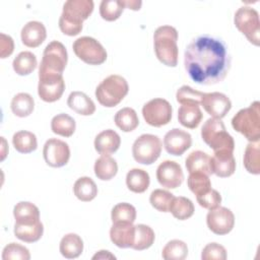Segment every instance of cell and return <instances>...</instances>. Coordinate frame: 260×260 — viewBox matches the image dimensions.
Instances as JSON below:
<instances>
[{
  "label": "cell",
  "mask_w": 260,
  "mask_h": 260,
  "mask_svg": "<svg viewBox=\"0 0 260 260\" xmlns=\"http://www.w3.org/2000/svg\"><path fill=\"white\" fill-rule=\"evenodd\" d=\"M73 192L77 199L83 202H88L93 200L98 195V187L91 178L81 177L75 181Z\"/></svg>",
  "instance_id": "cell-29"
},
{
  "label": "cell",
  "mask_w": 260,
  "mask_h": 260,
  "mask_svg": "<svg viewBox=\"0 0 260 260\" xmlns=\"http://www.w3.org/2000/svg\"><path fill=\"white\" fill-rule=\"evenodd\" d=\"M92 259H116V256H114L111 252L107 250H101L92 256Z\"/></svg>",
  "instance_id": "cell-50"
},
{
  "label": "cell",
  "mask_w": 260,
  "mask_h": 260,
  "mask_svg": "<svg viewBox=\"0 0 260 260\" xmlns=\"http://www.w3.org/2000/svg\"><path fill=\"white\" fill-rule=\"evenodd\" d=\"M204 92L193 89L189 85L181 86L176 92V100L181 105H193L199 106L203 98Z\"/></svg>",
  "instance_id": "cell-44"
},
{
  "label": "cell",
  "mask_w": 260,
  "mask_h": 260,
  "mask_svg": "<svg viewBox=\"0 0 260 260\" xmlns=\"http://www.w3.org/2000/svg\"><path fill=\"white\" fill-rule=\"evenodd\" d=\"M10 108L15 116L19 118L27 117L35 109L34 98L27 92H19L12 98Z\"/></svg>",
  "instance_id": "cell-31"
},
{
  "label": "cell",
  "mask_w": 260,
  "mask_h": 260,
  "mask_svg": "<svg viewBox=\"0 0 260 260\" xmlns=\"http://www.w3.org/2000/svg\"><path fill=\"white\" fill-rule=\"evenodd\" d=\"M205 112L212 118H223L232 108V102L222 92H206L203 94L201 104Z\"/></svg>",
  "instance_id": "cell-16"
},
{
  "label": "cell",
  "mask_w": 260,
  "mask_h": 260,
  "mask_svg": "<svg viewBox=\"0 0 260 260\" xmlns=\"http://www.w3.org/2000/svg\"><path fill=\"white\" fill-rule=\"evenodd\" d=\"M128 91L129 85L126 79L121 75L112 74L96 86L94 93L98 102L102 106L113 108L123 101Z\"/></svg>",
  "instance_id": "cell-5"
},
{
  "label": "cell",
  "mask_w": 260,
  "mask_h": 260,
  "mask_svg": "<svg viewBox=\"0 0 260 260\" xmlns=\"http://www.w3.org/2000/svg\"><path fill=\"white\" fill-rule=\"evenodd\" d=\"M202 260H225L226 250L223 246L217 243L207 244L201 253Z\"/></svg>",
  "instance_id": "cell-47"
},
{
  "label": "cell",
  "mask_w": 260,
  "mask_h": 260,
  "mask_svg": "<svg viewBox=\"0 0 260 260\" xmlns=\"http://www.w3.org/2000/svg\"><path fill=\"white\" fill-rule=\"evenodd\" d=\"M125 8H129L131 10H139L141 8L142 2L140 0H122Z\"/></svg>",
  "instance_id": "cell-49"
},
{
  "label": "cell",
  "mask_w": 260,
  "mask_h": 260,
  "mask_svg": "<svg viewBox=\"0 0 260 260\" xmlns=\"http://www.w3.org/2000/svg\"><path fill=\"white\" fill-rule=\"evenodd\" d=\"M59 250L61 255L67 259L77 258L83 251V241L77 234H67L61 239Z\"/></svg>",
  "instance_id": "cell-25"
},
{
  "label": "cell",
  "mask_w": 260,
  "mask_h": 260,
  "mask_svg": "<svg viewBox=\"0 0 260 260\" xmlns=\"http://www.w3.org/2000/svg\"><path fill=\"white\" fill-rule=\"evenodd\" d=\"M3 260H29L30 254L26 247L18 243H10L6 245L2 252Z\"/></svg>",
  "instance_id": "cell-45"
},
{
  "label": "cell",
  "mask_w": 260,
  "mask_h": 260,
  "mask_svg": "<svg viewBox=\"0 0 260 260\" xmlns=\"http://www.w3.org/2000/svg\"><path fill=\"white\" fill-rule=\"evenodd\" d=\"M47 30L43 22L31 20L23 25L20 32L21 42L28 48H37L46 40Z\"/></svg>",
  "instance_id": "cell-19"
},
{
  "label": "cell",
  "mask_w": 260,
  "mask_h": 260,
  "mask_svg": "<svg viewBox=\"0 0 260 260\" xmlns=\"http://www.w3.org/2000/svg\"><path fill=\"white\" fill-rule=\"evenodd\" d=\"M195 211L193 202L184 196L174 197L170 207V211L173 216L179 220H185L190 218Z\"/></svg>",
  "instance_id": "cell-37"
},
{
  "label": "cell",
  "mask_w": 260,
  "mask_h": 260,
  "mask_svg": "<svg viewBox=\"0 0 260 260\" xmlns=\"http://www.w3.org/2000/svg\"><path fill=\"white\" fill-rule=\"evenodd\" d=\"M206 223L213 234L219 236L226 235L235 225V215L231 209L218 206L208 211L206 215Z\"/></svg>",
  "instance_id": "cell-14"
},
{
  "label": "cell",
  "mask_w": 260,
  "mask_h": 260,
  "mask_svg": "<svg viewBox=\"0 0 260 260\" xmlns=\"http://www.w3.org/2000/svg\"><path fill=\"white\" fill-rule=\"evenodd\" d=\"M234 151L218 150L214 151L212 160V170L219 178H228L236 171V159L233 154Z\"/></svg>",
  "instance_id": "cell-20"
},
{
  "label": "cell",
  "mask_w": 260,
  "mask_h": 260,
  "mask_svg": "<svg viewBox=\"0 0 260 260\" xmlns=\"http://www.w3.org/2000/svg\"><path fill=\"white\" fill-rule=\"evenodd\" d=\"M196 200L201 207L211 210V209H214V208L220 206L221 196L218 191L210 188L208 191L204 192L203 194L197 195Z\"/></svg>",
  "instance_id": "cell-46"
},
{
  "label": "cell",
  "mask_w": 260,
  "mask_h": 260,
  "mask_svg": "<svg viewBox=\"0 0 260 260\" xmlns=\"http://www.w3.org/2000/svg\"><path fill=\"white\" fill-rule=\"evenodd\" d=\"M136 218V209L135 207L127 202H122L116 204L111 212V219L113 222L118 221H127L134 222Z\"/></svg>",
  "instance_id": "cell-42"
},
{
  "label": "cell",
  "mask_w": 260,
  "mask_h": 260,
  "mask_svg": "<svg viewBox=\"0 0 260 260\" xmlns=\"http://www.w3.org/2000/svg\"><path fill=\"white\" fill-rule=\"evenodd\" d=\"M201 137L202 140L213 149V151H234L235 149L234 138L230 133H228L225 126L220 119L209 118L206 120L201 128Z\"/></svg>",
  "instance_id": "cell-6"
},
{
  "label": "cell",
  "mask_w": 260,
  "mask_h": 260,
  "mask_svg": "<svg viewBox=\"0 0 260 260\" xmlns=\"http://www.w3.org/2000/svg\"><path fill=\"white\" fill-rule=\"evenodd\" d=\"M65 90V81L62 74L39 75L38 94L46 103H54L62 96Z\"/></svg>",
  "instance_id": "cell-12"
},
{
  "label": "cell",
  "mask_w": 260,
  "mask_h": 260,
  "mask_svg": "<svg viewBox=\"0 0 260 260\" xmlns=\"http://www.w3.org/2000/svg\"><path fill=\"white\" fill-rule=\"evenodd\" d=\"M94 175L102 181L113 179L118 172V165L111 155H102L94 162Z\"/></svg>",
  "instance_id": "cell-30"
},
{
  "label": "cell",
  "mask_w": 260,
  "mask_h": 260,
  "mask_svg": "<svg viewBox=\"0 0 260 260\" xmlns=\"http://www.w3.org/2000/svg\"><path fill=\"white\" fill-rule=\"evenodd\" d=\"M124 8L122 0H103L100 4V14L103 19L114 21L121 16Z\"/></svg>",
  "instance_id": "cell-40"
},
{
  "label": "cell",
  "mask_w": 260,
  "mask_h": 260,
  "mask_svg": "<svg viewBox=\"0 0 260 260\" xmlns=\"http://www.w3.org/2000/svg\"><path fill=\"white\" fill-rule=\"evenodd\" d=\"M260 144L257 142H250L244 153V167L250 174H260Z\"/></svg>",
  "instance_id": "cell-38"
},
{
  "label": "cell",
  "mask_w": 260,
  "mask_h": 260,
  "mask_svg": "<svg viewBox=\"0 0 260 260\" xmlns=\"http://www.w3.org/2000/svg\"><path fill=\"white\" fill-rule=\"evenodd\" d=\"M68 61V54L65 46L59 41L49 43L44 52L39 68V75L62 74Z\"/></svg>",
  "instance_id": "cell-7"
},
{
  "label": "cell",
  "mask_w": 260,
  "mask_h": 260,
  "mask_svg": "<svg viewBox=\"0 0 260 260\" xmlns=\"http://www.w3.org/2000/svg\"><path fill=\"white\" fill-rule=\"evenodd\" d=\"M14 236L22 242L35 243L38 242L44 234V225L40 220L32 224H18L14 223Z\"/></svg>",
  "instance_id": "cell-27"
},
{
  "label": "cell",
  "mask_w": 260,
  "mask_h": 260,
  "mask_svg": "<svg viewBox=\"0 0 260 260\" xmlns=\"http://www.w3.org/2000/svg\"><path fill=\"white\" fill-rule=\"evenodd\" d=\"M121 144L120 135L112 130L107 129L100 132L94 138V148L102 155H110L116 152Z\"/></svg>",
  "instance_id": "cell-21"
},
{
  "label": "cell",
  "mask_w": 260,
  "mask_h": 260,
  "mask_svg": "<svg viewBox=\"0 0 260 260\" xmlns=\"http://www.w3.org/2000/svg\"><path fill=\"white\" fill-rule=\"evenodd\" d=\"M234 23L250 43L259 46L260 20L257 10L249 6L240 7L235 13Z\"/></svg>",
  "instance_id": "cell-10"
},
{
  "label": "cell",
  "mask_w": 260,
  "mask_h": 260,
  "mask_svg": "<svg viewBox=\"0 0 260 260\" xmlns=\"http://www.w3.org/2000/svg\"><path fill=\"white\" fill-rule=\"evenodd\" d=\"M72 48L74 54L86 64L101 65L107 60L106 49L94 38H78L73 42Z\"/></svg>",
  "instance_id": "cell-9"
},
{
  "label": "cell",
  "mask_w": 260,
  "mask_h": 260,
  "mask_svg": "<svg viewBox=\"0 0 260 260\" xmlns=\"http://www.w3.org/2000/svg\"><path fill=\"white\" fill-rule=\"evenodd\" d=\"M155 239V235L153 230L146 224L139 223L135 225V235L134 241L131 246L132 249L136 251L146 250L153 244Z\"/></svg>",
  "instance_id": "cell-34"
},
{
  "label": "cell",
  "mask_w": 260,
  "mask_h": 260,
  "mask_svg": "<svg viewBox=\"0 0 260 260\" xmlns=\"http://www.w3.org/2000/svg\"><path fill=\"white\" fill-rule=\"evenodd\" d=\"M15 223L32 224L40 221V210L38 206L28 201H20L13 208Z\"/></svg>",
  "instance_id": "cell-23"
},
{
  "label": "cell",
  "mask_w": 260,
  "mask_h": 260,
  "mask_svg": "<svg viewBox=\"0 0 260 260\" xmlns=\"http://www.w3.org/2000/svg\"><path fill=\"white\" fill-rule=\"evenodd\" d=\"M75 120L68 114L61 113L52 118L51 129L53 133L63 137H70L75 132Z\"/></svg>",
  "instance_id": "cell-33"
},
{
  "label": "cell",
  "mask_w": 260,
  "mask_h": 260,
  "mask_svg": "<svg viewBox=\"0 0 260 260\" xmlns=\"http://www.w3.org/2000/svg\"><path fill=\"white\" fill-rule=\"evenodd\" d=\"M1 141H2V154H1V160H4V158H5V156H6V151H5V149H6L7 144H6V140L4 139V137H1Z\"/></svg>",
  "instance_id": "cell-51"
},
{
  "label": "cell",
  "mask_w": 260,
  "mask_h": 260,
  "mask_svg": "<svg viewBox=\"0 0 260 260\" xmlns=\"http://www.w3.org/2000/svg\"><path fill=\"white\" fill-rule=\"evenodd\" d=\"M192 144L190 133L185 130L174 128L166 133L164 137V146L168 153L172 155H182Z\"/></svg>",
  "instance_id": "cell-17"
},
{
  "label": "cell",
  "mask_w": 260,
  "mask_h": 260,
  "mask_svg": "<svg viewBox=\"0 0 260 260\" xmlns=\"http://www.w3.org/2000/svg\"><path fill=\"white\" fill-rule=\"evenodd\" d=\"M178 31L174 26H158L153 34L154 53L157 59L169 67H176L178 64Z\"/></svg>",
  "instance_id": "cell-3"
},
{
  "label": "cell",
  "mask_w": 260,
  "mask_h": 260,
  "mask_svg": "<svg viewBox=\"0 0 260 260\" xmlns=\"http://www.w3.org/2000/svg\"><path fill=\"white\" fill-rule=\"evenodd\" d=\"M161 148L162 144L158 136L142 134L135 139L132 145V155L139 164L151 165L159 157Z\"/></svg>",
  "instance_id": "cell-8"
},
{
  "label": "cell",
  "mask_w": 260,
  "mask_h": 260,
  "mask_svg": "<svg viewBox=\"0 0 260 260\" xmlns=\"http://www.w3.org/2000/svg\"><path fill=\"white\" fill-rule=\"evenodd\" d=\"M184 65L189 77L202 85L222 81L231 67V56L226 45L217 38L199 36L187 46Z\"/></svg>",
  "instance_id": "cell-1"
},
{
  "label": "cell",
  "mask_w": 260,
  "mask_h": 260,
  "mask_svg": "<svg viewBox=\"0 0 260 260\" xmlns=\"http://www.w3.org/2000/svg\"><path fill=\"white\" fill-rule=\"evenodd\" d=\"M174 197L175 196L167 190L155 189L149 196V202L156 210L160 212H169Z\"/></svg>",
  "instance_id": "cell-41"
},
{
  "label": "cell",
  "mask_w": 260,
  "mask_h": 260,
  "mask_svg": "<svg viewBox=\"0 0 260 260\" xmlns=\"http://www.w3.org/2000/svg\"><path fill=\"white\" fill-rule=\"evenodd\" d=\"M37 57L29 51L20 52L12 62L13 70L20 76L30 74L37 68Z\"/></svg>",
  "instance_id": "cell-35"
},
{
  "label": "cell",
  "mask_w": 260,
  "mask_h": 260,
  "mask_svg": "<svg viewBox=\"0 0 260 260\" xmlns=\"http://www.w3.org/2000/svg\"><path fill=\"white\" fill-rule=\"evenodd\" d=\"M93 10L91 0H68L63 5L59 18L61 31L69 37L77 36L82 30L83 20L87 19Z\"/></svg>",
  "instance_id": "cell-2"
},
{
  "label": "cell",
  "mask_w": 260,
  "mask_h": 260,
  "mask_svg": "<svg viewBox=\"0 0 260 260\" xmlns=\"http://www.w3.org/2000/svg\"><path fill=\"white\" fill-rule=\"evenodd\" d=\"M173 109L171 104L160 98L152 99L142 108V116L145 122L152 127H161L171 122Z\"/></svg>",
  "instance_id": "cell-11"
},
{
  "label": "cell",
  "mask_w": 260,
  "mask_h": 260,
  "mask_svg": "<svg viewBox=\"0 0 260 260\" xmlns=\"http://www.w3.org/2000/svg\"><path fill=\"white\" fill-rule=\"evenodd\" d=\"M233 128L250 142L260 138V103L253 102L248 108L240 110L232 119Z\"/></svg>",
  "instance_id": "cell-4"
},
{
  "label": "cell",
  "mask_w": 260,
  "mask_h": 260,
  "mask_svg": "<svg viewBox=\"0 0 260 260\" xmlns=\"http://www.w3.org/2000/svg\"><path fill=\"white\" fill-rule=\"evenodd\" d=\"M14 50V42L10 36L3 32L0 34V58L5 59L9 57Z\"/></svg>",
  "instance_id": "cell-48"
},
{
  "label": "cell",
  "mask_w": 260,
  "mask_h": 260,
  "mask_svg": "<svg viewBox=\"0 0 260 260\" xmlns=\"http://www.w3.org/2000/svg\"><path fill=\"white\" fill-rule=\"evenodd\" d=\"M12 143L14 148L20 153L32 152L38 147L37 136L32 132L25 130L15 132L12 137Z\"/></svg>",
  "instance_id": "cell-36"
},
{
  "label": "cell",
  "mask_w": 260,
  "mask_h": 260,
  "mask_svg": "<svg viewBox=\"0 0 260 260\" xmlns=\"http://www.w3.org/2000/svg\"><path fill=\"white\" fill-rule=\"evenodd\" d=\"M187 185L196 196L203 194L211 188V182L207 175L203 173H191L187 179Z\"/></svg>",
  "instance_id": "cell-43"
},
{
  "label": "cell",
  "mask_w": 260,
  "mask_h": 260,
  "mask_svg": "<svg viewBox=\"0 0 260 260\" xmlns=\"http://www.w3.org/2000/svg\"><path fill=\"white\" fill-rule=\"evenodd\" d=\"M203 114L199 106L182 105L178 110V120L180 124L189 129H195L199 126Z\"/></svg>",
  "instance_id": "cell-26"
},
{
  "label": "cell",
  "mask_w": 260,
  "mask_h": 260,
  "mask_svg": "<svg viewBox=\"0 0 260 260\" xmlns=\"http://www.w3.org/2000/svg\"><path fill=\"white\" fill-rule=\"evenodd\" d=\"M186 169L191 173H203L207 176L213 174L212 170V160L211 157L201 150L192 151L185 160Z\"/></svg>",
  "instance_id": "cell-22"
},
{
  "label": "cell",
  "mask_w": 260,
  "mask_h": 260,
  "mask_svg": "<svg viewBox=\"0 0 260 260\" xmlns=\"http://www.w3.org/2000/svg\"><path fill=\"white\" fill-rule=\"evenodd\" d=\"M43 155L48 166L52 168H61L67 165L70 158V148L65 141L57 138H50L44 144Z\"/></svg>",
  "instance_id": "cell-13"
},
{
  "label": "cell",
  "mask_w": 260,
  "mask_h": 260,
  "mask_svg": "<svg viewBox=\"0 0 260 260\" xmlns=\"http://www.w3.org/2000/svg\"><path fill=\"white\" fill-rule=\"evenodd\" d=\"M157 182L165 188L176 189L184 181L181 166L174 160H165L156 169Z\"/></svg>",
  "instance_id": "cell-15"
},
{
  "label": "cell",
  "mask_w": 260,
  "mask_h": 260,
  "mask_svg": "<svg viewBox=\"0 0 260 260\" xmlns=\"http://www.w3.org/2000/svg\"><path fill=\"white\" fill-rule=\"evenodd\" d=\"M150 184V178L146 171L142 169H132L126 175V185L134 193L145 192Z\"/></svg>",
  "instance_id": "cell-28"
},
{
  "label": "cell",
  "mask_w": 260,
  "mask_h": 260,
  "mask_svg": "<svg viewBox=\"0 0 260 260\" xmlns=\"http://www.w3.org/2000/svg\"><path fill=\"white\" fill-rule=\"evenodd\" d=\"M68 107L82 116H90L95 112L92 100L82 91H72L67 99Z\"/></svg>",
  "instance_id": "cell-24"
},
{
  "label": "cell",
  "mask_w": 260,
  "mask_h": 260,
  "mask_svg": "<svg viewBox=\"0 0 260 260\" xmlns=\"http://www.w3.org/2000/svg\"><path fill=\"white\" fill-rule=\"evenodd\" d=\"M135 235L133 222L118 221L113 222L110 229V239L119 248H131Z\"/></svg>",
  "instance_id": "cell-18"
},
{
  "label": "cell",
  "mask_w": 260,
  "mask_h": 260,
  "mask_svg": "<svg viewBox=\"0 0 260 260\" xmlns=\"http://www.w3.org/2000/svg\"><path fill=\"white\" fill-rule=\"evenodd\" d=\"M161 256L165 260H184L188 256L187 244L181 240H172L164 247Z\"/></svg>",
  "instance_id": "cell-39"
},
{
  "label": "cell",
  "mask_w": 260,
  "mask_h": 260,
  "mask_svg": "<svg viewBox=\"0 0 260 260\" xmlns=\"http://www.w3.org/2000/svg\"><path fill=\"white\" fill-rule=\"evenodd\" d=\"M115 124L124 132H131L139 125V119L134 109L126 107L119 110L114 117Z\"/></svg>",
  "instance_id": "cell-32"
}]
</instances>
